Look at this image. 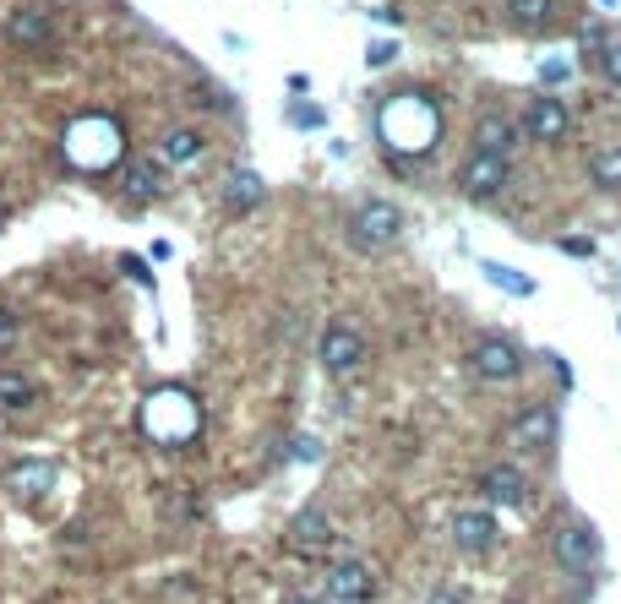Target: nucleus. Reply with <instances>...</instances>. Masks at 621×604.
<instances>
[{
    "label": "nucleus",
    "instance_id": "obj_10",
    "mask_svg": "<svg viewBox=\"0 0 621 604\" xmlns=\"http://www.w3.org/2000/svg\"><path fill=\"white\" fill-rule=\"evenodd\" d=\"M327 594L338 604L371 600V567H360V561H332V567H327Z\"/></svg>",
    "mask_w": 621,
    "mask_h": 604
},
{
    "label": "nucleus",
    "instance_id": "obj_17",
    "mask_svg": "<svg viewBox=\"0 0 621 604\" xmlns=\"http://www.w3.org/2000/svg\"><path fill=\"white\" fill-rule=\"evenodd\" d=\"M501 11L512 27H551L556 22V0H507Z\"/></svg>",
    "mask_w": 621,
    "mask_h": 604
},
{
    "label": "nucleus",
    "instance_id": "obj_6",
    "mask_svg": "<svg viewBox=\"0 0 621 604\" xmlns=\"http://www.w3.org/2000/svg\"><path fill=\"white\" fill-rule=\"evenodd\" d=\"M507 180H512V163H507V158H490V152H474L464 169H459V191L474 196V202L501 196V191H507Z\"/></svg>",
    "mask_w": 621,
    "mask_h": 604
},
{
    "label": "nucleus",
    "instance_id": "obj_23",
    "mask_svg": "<svg viewBox=\"0 0 621 604\" xmlns=\"http://www.w3.org/2000/svg\"><path fill=\"white\" fill-rule=\"evenodd\" d=\"M600 66H606L611 82H621V44H606V49H600Z\"/></svg>",
    "mask_w": 621,
    "mask_h": 604
},
{
    "label": "nucleus",
    "instance_id": "obj_24",
    "mask_svg": "<svg viewBox=\"0 0 621 604\" xmlns=\"http://www.w3.org/2000/svg\"><path fill=\"white\" fill-rule=\"evenodd\" d=\"M562 251H567V257H595V240H584V235H567V240H562Z\"/></svg>",
    "mask_w": 621,
    "mask_h": 604
},
{
    "label": "nucleus",
    "instance_id": "obj_15",
    "mask_svg": "<svg viewBox=\"0 0 621 604\" xmlns=\"http://www.w3.org/2000/svg\"><path fill=\"white\" fill-rule=\"evenodd\" d=\"M5 38L33 49V44H49V38H55V22H49V11H16V16L5 22Z\"/></svg>",
    "mask_w": 621,
    "mask_h": 604
},
{
    "label": "nucleus",
    "instance_id": "obj_29",
    "mask_svg": "<svg viewBox=\"0 0 621 604\" xmlns=\"http://www.w3.org/2000/svg\"><path fill=\"white\" fill-rule=\"evenodd\" d=\"M290 604H310V600H290Z\"/></svg>",
    "mask_w": 621,
    "mask_h": 604
},
{
    "label": "nucleus",
    "instance_id": "obj_2",
    "mask_svg": "<svg viewBox=\"0 0 621 604\" xmlns=\"http://www.w3.org/2000/svg\"><path fill=\"white\" fill-rule=\"evenodd\" d=\"M551 556H556V567H562V572L584 578V572H595V567H600V534H595L589 523L567 517V523H556V534H551Z\"/></svg>",
    "mask_w": 621,
    "mask_h": 604
},
{
    "label": "nucleus",
    "instance_id": "obj_1",
    "mask_svg": "<svg viewBox=\"0 0 621 604\" xmlns=\"http://www.w3.org/2000/svg\"><path fill=\"white\" fill-rule=\"evenodd\" d=\"M398 235H404V213H398L393 202H382V196L360 202L354 218H349V246H354V251H382V246H393Z\"/></svg>",
    "mask_w": 621,
    "mask_h": 604
},
{
    "label": "nucleus",
    "instance_id": "obj_3",
    "mask_svg": "<svg viewBox=\"0 0 621 604\" xmlns=\"http://www.w3.org/2000/svg\"><path fill=\"white\" fill-rule=\"evenodd\" d=\"M468 365H474L479 381H518V376H523V354H518V343L501 338V332L479 338L474 354H468Z\"/></svg>",
    "mask_w": 621,
    "mask_h": 604
},
{
    "label": "nucleus",
    "instance_id": "obj_4",
    "mask_svg": "<svg viewBox=\"0 0 621 604\" xmlns=\"http://www.w3.org/2000/svg\"><path fill=\"white\" fill-rule=\"evenodd\" d=\"M316 360H321V371H354V365L365 360L360 327H354V321H327L321 338H316Z\"/></svg>",
    "mask_w": 621,
    "mask_h": 604
},
{
    "label": "nucleus",
    "instance_id": "obj_30",
    "mask_svg": "<svg viewBox=\"0 0 621 604\" xmlns=\"http://www.w3.org/2000/svg\"><path fill=\"white\" fill-rule=\"evenodd\" d=\"M0 224H5V213H0Z\"/></svg>",
    "mask_w": 621,
    "mask_h": 604
},
{
    "label": "nucleus",
    "instance_id": "obj_12",
    "mask_svg": "<svg viewBox=\"0 0 621 604\" xmlns=\"http://www.w3.org/2000/svg\"><path fill=\"white\" fill-rule=\"evenodd\" d=\"M158 185H163V174H158L154 158H126V163H121V191H126L132 202H154Z\"/></svg>",
    "mask_w": 621,
    "mask_h": 604
},
{
    "label": "nucleus",
    "instance_id": "obj_28",
    "mask_svg": "<svg viewBox=\"0 0 621 604\" xmlns=\"http://www.w3.org/2000/svg\"><path fill=\"white\" fill-rule=\"evenodd\" d=\"M426 604H464V594H459V589H437Z\"/></svg>",
    "mask_w": 621,
    "mask_h": 604
},
{
    "label": "nucleus",
    "instance_id": "obj_8",
    "mask_svg": "<svg viewBox=\"0 0 621 604\" xmlns=\"http://www.w3.org/2000/svg\"><path fill=\"white\" fill-rule=\"evenodd\" d=\"M507 442L523 447V453H545V447L556 442V409H551V403H529V409H518V420L507 425Z\"/></svg>",
    "mask_w": 621,
    "mask_h": 604
},
{
    "label": "nucleus",
    "instance_id": "obj_22",
    "mask_svg": "<svg viewBox=\"0 0 621 604\" xmlns=\"http://www.w3.org/2000/svg\"><path fill=\"white\" fill-rule=\"evenodd\" d=\"M16 338H22V316L0 305V354H11V349H16Z\"/></svg>",
    "mask_w": 621,
    "mask_h": 604
},
{
    "label": "nucleus",
    "instance_id": "obj_16",
    "mask_svg": "<svg viewBox=\"0 0 621 604\" xmlns=\"http://www.w3.org/2000/svg\"><path fill=\"white\" fill-rule=\"evenodd\" d=\"M224 196H229V207H235V213H251V207H262L268 185H262V174H257V169H235Z\"/></svg>",
    "mask_w": 621,
    "mask_h": 604
},
{
    "label": "nucleus",
    "instance_id": "obj_25",
    "mask_svg": "<svg viewBox=\"0 0 621 604\" xmlns=\"http://www.w3.org/2000/svg\"><path fill=\"white\" fill-rule=\"evenodd\" d=\"M393 55H398V44H371V49H365V60H371V66H387Z\"/></svg>",
    "mask_w": 621,
    "mask_h": 604
},
{
    "label": "nucleus",
    "instance_id": "obj_11",
    "mask_svg": "<svg viewBox=\"0 0 621 604\" xmlns=\"http://www.w3.org/2000/svg\"><path fill=\"white\" fill-rule=\"evenodd\" d=\"M290 545H295L301 556H310V550H327V545H332V523H327V512H316V506L295 512V523H290Z\"/></svg>",
    "mask_w": 621,
    "mask_h": 604
},
{
    "label": "nucleus",
    "instance_id": "obj_7",
    "mask_svg": "<svg viewBox=\"0 0 621 604\" xmlns=\"http://www.w3.org/2000/svg\"><path fill=\"white\" fill-rule=\"evenodd\" d=\"M518 143H523L518 115H507V110H485V115L474 121V152H490V158H507V163H512Z\"/></svg>",
    "mask_w": 621,
    "mask_h": 604
},
{
    "label": "nucleus",
    "instance_id": "obj_21",
    "mask_svg": "<svg viewBox=\"0 0 621 604\" xmlns=\"http://www.w3.org/2000/svg\"><path fill=\"white\" fill-rule=\"evenodd\" d=\"M27 398H33V381H22L16 371H5V376H0V403H11V409H22Z\"/></svg>",
    "mask_w": 621,
    "mask_h": 604
},
{
    "label": "nucleus",
    "instance_id": "obj_9",
    "mask_svg": "<svg viewBox=\"0 0 621 604\" xmlns=\"http://www.w3.org/2000/svg\"><path fill=\"white\" fill-rule=\"evenodd\" d=\"M479 490H485L490 506H523V501H529V485H523V474H518L512 463L485 468V474H479Z\"/></svg>",
    "mask_w": 621,
    "mask_h": 604
},
{
    "label": "nucleus",
    "instance_id": "obj_5",
    "mask_svg": "<svg viewBox=\"0 0 621 604\" xmlns=\"http://www.w3.org/2000/svg\"><path fill=\"white\" fill-rule=\"evenodd\" d=\"M567 126H573V115H567V104L551 99V93H534V99L523 104V115H518V132L534 137V143H562Z\"/></svg>",
    "mask_w": 621,
    "mask_h": 604
},
{
    "label": "nucleus",
    "instance_id": "obj_19",
    "mask_svg": "<svg viewBox=\"0 0 621 604\" xmlns=\"http://www.w3.org/2000/svg\"><path fill=\"white\" fill-rule=\"evenodd\" d=\"M479 273H485V278H490L496 289H507V295H518V300H529V295H534V278H529V273H518V267H501V262H485Z\"/></svg>",
    "mask_w": 621,
    "mask_h": 604
},
{
    "label": "nucleus",
    "instance_id": "obj_18",
    "mask_svg": "<svg viewBox=\"0 0 621 604\" xmlns=\"http://www.w3.org/2000/svg\"><path fill=\"white\" fill-rule=\"evenodd\" d=\"M49 479H55V468H49V463H22V468H11V474H5V485H11L16 495H27V501H33V495H44V490H49Z\"/></svg>",
    "mask_w": 621,
    "mask_h": 604
},
{
    "label": "nucleus",
    "instance_id": "obj_20",
    "mask_svg": "<svg viewBox=\"0 0 621 604\" xmlns=\"http://www.w3.org/2000/svg\"><path fill=\"white\" fill-rule=\"evenodd\" d=\"M589 180L606 185V191H621V148H606L589 158Z\"/></svg>",
    "mask_w": 621,
    "mask_h": 604
},
{
    "label": "nucleus",
    "instance_id": "obj_26",
    "mask_svg": "<svg viewBox=\"0 0 621 604\" xmlns=\"http://www.w3.org/2000/svg\"><path fill=\"white\" fill-rule=\"evenodd\" d=\"M295 126H301V132L321 126V110H316V104H301V110H295Z\"/></svg>",
    "mask_w": 621,
    "mask_h": 604
},
{
    "label": "nucleus",
    "instance_id": "obj_27",
    "mask_svg": "<svg viewBox=\"0 0 621 604\" xmlns=\"http://www.w3.org/2000/svg\"><path fill=\"white\" fill-rule=\"evenodd\" d=\"M540 77H545V82H567V77H573V71H567V60H551V66H545V71H540Z\"/></svg>",
    "mask_w": 621,
    "mask_h": 604
},
{
    "label": "nucleus",
    "instance_id": "obj_13",
    "mask_svg": "<svg viewBox=\"0 0 621 604\" xmlns=\"http://www.w3.org/2000/svg\"><path fill=\"white\" fill-rule=\"evenodd\" d=\"M490 539H496V517L490 512H459L453 517V545L459 550H490Z\"/></svg>",
    "mask_w": 621,
    "mask_h": 604
},
{
    "label": "nucleus",
    "instance_id": "obj_14",
    "mask_svg": "<svg viewBox=\"0 0 621 604\" xmlns=\"http://www.w3.org/2000/svg\"><path fill=\"white\" fill-rule=\"evenodd\" d=\"M202 132H191V126H174V132H163V143H158V158L163 163H174V169H185V163H196L202 158Z\"/></svg>",
    "mask_w": 621,
    "mask_h": 604
}]
</instances>
